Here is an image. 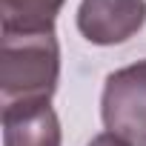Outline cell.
<instances>
[{
	"label": "cell",
	"mask_w": 146,
	"mask_h": 146,
	"mask_svg": "<svg viewBox=\"0 0 146 146\" xmlns=\"http://www.w3.org/2000/svg\"><path fill=\"white\" fill-rule=\"evenodd\" d=\"M60 78V46L52 32H3L0 106L52 100Z\"/></svg>",
	"instance_id": "obj_1"
},
{
	"label": "cell",
	"mask_w": 146,
	"mask_h": 146,
	"mask_svg": "<svg viewBox=\"0 0 146 146\" xmlns=\"http://www.w3.org/2000/svg\"><path fill=\"white\" fill-rule=\"evenodd\" d=\"M100 117L106 132L129 146H146V60L123 66L106 78Z\"/></svg>",
	"instance_id": "obj_2"
},
{
	"label": "cell",
	"mask_w": 146,
	"mask_h": 146,
	"mask_svg": "<svg viewBox=\"0 0 146 146\" xmlns=\"http://www.w3.org/2000/svg\"><path fill=\"white\" fill-rule=\"evenodd\" d=\"M146 23V0H83L78 32L95 46H117L135 37Z\"/></svg>",
	"instance_id": "obj_3"
},
{
	"label": "cell",
	"mask_w": 146,
	"mask_h": 146,
	"mask_svg": "<svg viewBox=\"0 0 146 146\" xmlns=\"http://www.w3.org/2000/svg\"><path fill=\"white\" fill-rule=\"evenodd\" d=\"M3 146H60V120L49 100L3 106Z\"/></svg>",
	"instance_id": "obj_4"
},
{
	"label": "cell",
	"mask_w": 146,
	"mask_h": 146,
	"mask_svg": "<svg viewBox=\"0 0 146 146\" xmlns=\"http://www.w3.org/2000/svg\"><path fill=\"white\" fill-rule=\"evenodd\" d=\"M66 0H0L3 32H52Z\"/></svg>",
	"instance_id": "obj_5"
},
{
	"label": "cell",
	"mask_w": 146,
	"mask_h": 146,
	"mask_svg": "<svg viewBox=\"0 0 146 146\" xmlns=\"http://www.w3.org/2000/svg\"><path fill=\"white\" fill-rule=\"evenodd\" d=\"M89 146H129L126 140H120L117 135H112V132H103V135H98V137H92L89 140Z\"/></svg>",
	"instance_id": "obj_6"
}]
</instances>
